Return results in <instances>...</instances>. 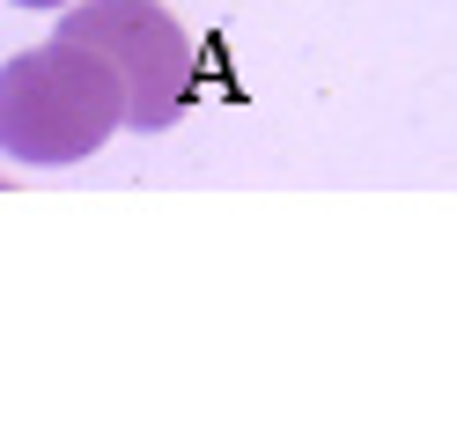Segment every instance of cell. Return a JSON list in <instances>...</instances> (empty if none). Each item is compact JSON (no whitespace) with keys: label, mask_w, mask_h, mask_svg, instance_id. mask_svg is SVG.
I'll list each match as a JSON object with an SVG mask.
<instances>
[{"label":"cell","mask_w":457,"mask_h":435,"mask_svg":"<svg viewBox=\"0 0 457 435\" xmlns=\"http://www.w3.org/2000/svg\"><path fill=\"white\" fill-rule=\"evenodd\" d=\"M119 126H133L126 74L81 38H52L37 52H15L0 74V133L15 163H81L96 155Z\"/></svg>","instance_id":"cell-1"},{"label":"cell","mask_w":457,"mask_h":435,"mask_svg":"<svg viewBox=\"0 0 457 435\" xmlns=\"http://www.w3.org/2000/svg\"><path fill=\"white\" fill-rule=\"evenodd\" d=\"M60 38L96 45L133 89V133H162L185 119V104L199 89V52L178 30V15L162 0H81L60 22Z\"/></svg>","instance_id":"cell-2"},{"label":"cell","mask_w":457,"mask_h":435,"mask_svg":"<svg viewBox=\"0 0 457 435\" xmlns=\"http://www.w3.org/2000/svg\"><path fill=\"white\" fill-rule=\"evenodd\" d=\"M15 8H60V0H15Z\"/></svg>","instance_id":"cell-3"}]
</instances>
